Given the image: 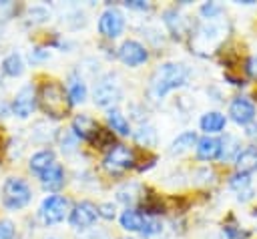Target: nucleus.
Instances as JSON below:
<instances>
[{
  "label": "nucleus",
  "instance_id": "obj_5",
  "mask_svg": "<svg viewBox=\"0 0 257 239\" xmlns=\"http://www.w3.org/2000/svg\"><path fill=\"white\" fill-rule=\"evenodd\" d=\"M94 104L102 106V108H110L112 104H116L122 98V88L116 82V78L112 74H104L96 84H94Z\"/></svg>",
  "mask_w": 257,
  "mask_h": 239
},
{
  "label": "nucleus",
  "instance_id": "obj_43",
  "mask_svg": "<svg viewBox=\"0 0 257 239\" xmlns=\"http://www.w3.org/2000/svg\"><path fill=\"white\" fill-rule=\"evenodd\" d=\"M124 239H128V237H124Z\"/></svg>",
  "mask_w": 257,
  "mask_h": 239
},
{
  "label": "nucleus",
  "instance_id": "obj_28",
  "mask_svg": "<svg viewBox=\"0 0 257 239\" xmlns=\"http://www.w3.org/2000/svg\"><path fill=\"white\" fill-rule=\"evenodd\" d=\"M239 151H241V149H239V141H237L235 137H225V139L221 141V157H219V159H231L233 155L237 157Z\"/></svg>",
  "mask_w": 257,
  "mask_h": 239
},
{
  "label": "nucleus",
  "instance_id": "obj_37",
  "mask_svg": "<svg viewBox=\"0 0 257 239\" xmlns=\"http://www.w3.org/2000/svg\"><path fill=\"white\" fill-rule=\"evenodd\" d=\"M245 72L251 76V78H257V56H249L247 62H245Z\"/></svg>",
  "mask_w": 257,
  "mask_h": 239
},
{
  "label": "nucleus",
  "instance_id": "obj_12",
  "mask_svg": "<svg viewBox=\"0 0 257 239\" xmlns=\"http://www.w3.org/2000/svg\"><path fill=\"white\" fill-rule=\"evenodd\" d=\"M229 114L237 125H249L255 118V104L247 96H237L229 104Z\"/></svg>",
  "mask_w": 257,
  "mask_h": 239
},
{
  "label": "nucleus",
  "instance_id": "obj_18",
  "mask_svg": "<svg viewBox=\"0 0 257 239\" xmlns=\"http://www.w3.org/2000/svg\"><path fill=\"white\" fill-rule=\"evenodd\" d=\"M199 125H201V131H205L207 135L209 133H221L227 125V118H225V114H221L217 110H209L201 116Z\"/></svg>",
  "mask_w": 257,
  "mask_h": 239
},
{
  "label": "nucleus",
  "instance_id": "obj_11",
  "mask_svg": "<svg viewBox=\"0 0 257 239\" xmlns=\"http://www.w3.org/2000/svg\"><path fill=\"white\" fill-rule=\"evenodd\" d=\"M118 58L126 66H139L143 62H147L149 52H147V48L141 42H137V40H124L120 44V48H118Z\"/></svg>",
  "mask_w": 257,
  "mask_h": 239
},
{
  "label": "nucleus",
  "instance_id": "obj_22",
  "mask_svg": "<svg viewBox=\"0 0 257 239\" xmlns=\"http://www.w3.org/2000/svg\"><path fill=\"white\" fill-rule=\"evenodd\" d=\"M2 72L8 76H20L24 72V60L18 52H10L4 60H2Z\"/></svg>",
  "mask_w": 257,
  "mask_h": 239
},
{
  "label": "nucleus",
  "instance_id": "obj_3",
  "mask_svg": "<svg viewBox=\"0 0 257 239\" xmlns=\"http://www.w3.org/2000/svg\"><path fill=\"white\" fill-rule=\"evenodd\" d=\"M223 38H225V26L215 22H205L197 26V30L191 34V48L201 56H209V52H213L223 42Z\"/></svg>",
  "mask_w": 257,
  "mask_h": 239
},
{
  "label": "nucleus",
  "instance_id": "obj_40",
  "mask_svg": "<svg viewBox=\"0 0 257 239\" xmlns=\"http://www.w3.org/2000/svg\"><path fill=\"white\" fill-rule=\"evenodd\" d=\"M80 239H108V235L102 231H90V233H84Z\"/></svg>",
  "mask_w": 257,
  "mask_h": 239
},
{
  "label": "nucleus",
  "instance_id": "obj_30",
  "mask_svg": "<svg viewBox=\"0 0 257 239\" xmlns=\"http://www.w3.org/2000/svg\"><path fill=\"white\" fill-rule=\"evenodd\" d=\"M223 233H225L227 239H247V231H243L235 223H225L223 225Z\"/></svg>",
  "mask_w": 257,
  "mask_h": 239
},
{
  "label": "nucleus",
  "instance_id": "obj_41",
  "mask_svg": "<svg viewBox=\"0 0 257 239\" xmlns=\"http://www.w3.org/2000/svg\"><path fill=\"white\" fill-rule=\"evenodd\" d=\"M247 135H249L251 139H257V125H251V127H247Z\"/></svg>",
  "mask_w": 257,
  "mask_h": 239
},
{
  "label": "nucleus",
  "instance_id": "obj_34",
  "mask_svg": "<svg viewBox=\"0 0 257 239\" xmlns=\"http://www.w3.org/2000/svg\"><path fill=\"white\" fill-rule=\"evenodd\" d=\"M28 16H30L32 22H44L48 18V12L44 8H40V6H34V8L28 10Z\"/></svg>",
  "mask_w": 257,
  "mask_h": 239
},
{
  "label": "nucleus",
  "instance_id": "obj_6",
  "mask_svg": "<svg viewBox=\"0 0 257 239\" xmlns=\"http://www.w3.org/2000/svg\"><path fill=\"white\" fill-rule=\"evenodd\" d=\"M68 213V199L62 195H50L40 205V219L44 225H56L60 223Z\"/></svg>",
  "mask_w": 257,
  "mask_h": 239
},
{
  "label": "nucleus",
  "instance_id": "obj_25",
  "mask_svg": "<svg viewBox=\"0 0 257 239\" xmlns=\"http://www.w3.org/2000/svg\"><path fill=\"white\" fill-rule=\"evenodd\" d=\"M135 141L141 145V147H153L157 143V133L151 125H141L137 131H135Z\"/></svg>",
  "mask_w": 257,
  "mask_h": 239
},
{
  "label": "nucleus",
  "instance_id": "obj_27",
  "mask_svg": "<svg viewBox=\"0 0 257 239\" xmlns=\"http://www.w3.org/2000/svg\"><path fill=\"white\" fill-rule=\"evenodd\" d=\"M96 149H112L114 145V135H112V131H108V129H98V133L94 135V139L90 141Z\"/></svg>",
  "mask_w": 257,
  "mask_h": 239
},
{
  "label": "nucleus",
  "instance_id": "obj_32",
  "mask_svg": "<svg viewBox=\"0 0 257 239\" xmlns=\"http://www.w3.org/2000/svg\"><path fill=\"white\" fill-rule=\"evenodd\" d=\"M14 235H16L14 223L8 219H0V239H14Z\"/></svg>",
  "mask_w": 257,
  "mask_h": 239
},
{
  "label": "nucleus",
  "instance_id": "obj_7",
  "mask_svg": "<svg viewBox=\"0 0 257 239\" xmlns=\"http://www.w3.org/2000/svg\"><path fill=\"white\" fill-rule=\"evenodd\" d=\"M135 167V153L124 145H114L104 157V169L110 173H122Z\"/></svg>",
  "mask_w": 257,
  "mask_h": 239
},
{
  "label": "nucleus",
  "instance_id": "obj_24",
  "mask_svg": "<svg viewBox=\"0 0 257 239\" xmlns=\"http://www.w3.org/2000/svg\"><path fill=\"white\" fill-rule=\"evenodd\" d=\"M108 125H110V129L116 131L118 135H128V133H131L128 121H126L124 114L118 112L116 108H110V110H108Z\"/></svg>",
  "mask_w": 257,
  "mask_h": 239
},
{
  "label": "nucleus",
  "instance_id": "obj_14",
  "mask_svg": "<svg viewBox=\"0 0 257 239\" xmlns=\"http://www.w3.org/2000/svg\"><path fill=\"white\" fill-rule=\"evenodd\" d=\"M235 167H237V173H241V175L255 173L257 171V147L249 145V147L241 149L235 157Z\"/></svg>",
  "mask_w": 257,
  "mask_h": 239
},
{
  "label": "nucleus",
  "instance_id": "obj_10",
  "mask_svg": "<svg viewBox=\"0 0 257 239\" xmlns=\"http://www.w3.org/2000/svg\"><path fill=\"white\" fill-rule=\"evenodd\" d=\"M36 100H38V94H36L34 86L32 84H26V86H22L16 92V96L12 100V112L16 116H20V118H26L36 108Z\"/></svg>",
  "mask_w": 257,
  "mask_h": 239
},
{
  "label": "nucleus",
  "instance_id": "obj_38",
  "mask_svg": "<svg viewBox=\"0 0 257 239\" xmlns=\"http://www.w3.org/2000/svg\"><path fill=\"white\" fill-rule=\"evenodd\" d=\"M124 6L131 8V10H149L151 8L149 2H145V0H126Z\"/></svg>",
  "mask_w": 257,
  "mask_h": 239
},
{
  "label": "nucleus",
  "instance_id": "obj_2",
  "mask_svg": "<svg viewBox=\"0 0 257 239\" xmlns=\"http://www.w3.org/2000/svg\"><path fill=\"white\" fill-rule=\"evenodd\" d=\"M38 104L40 108L50 116V118H64L70 110V98L66 88L56 82V80H48L40 86L38 90Z\"/></svg>",
  "mask_w": 257,
  "mask_h": 239
},
{
  "label": "nucleus",
  "instance_id": "obj_8",
  "mask_svg": "<svg viewBox=\"0 0 257 239\" xmlns=\"http://www.w3.org/2000/svg\"><path fill=\"white\" fill-rule=\"evenodd\" d=\"M96 217H98V207L90 201H80L72 207L68 221L74 229H88L96 221Z\"/></svg>",
  "mask_w": 257,
  "mask_h": 239
},
{
  "label": "nucleus",
  "instance_id": "obj_4",
  "mask_svg": "<svg viewBox=\"0 0 257 239\" xmlns=\"http://www.w3.org/2000/svg\"><path fill=\"white\" fill-rule=\"evenodd\" d=\"M32 199V191L28 187V183L20 177H8L2 185V203L6 209L18 211L22 207H26Z\"/></svg>",
  "mask_w": 257,
  "mask_h": 239
},
{
  "label": "nucleus",
  "instance_id": "obj_39",
  "mask_svg": "<svg viewBox=\"0 0 257 239\" xmlns=\"http://www.w3.org/2000/svg\"><path fill=\"white\" fill-rule=\"evenodd\" d=\"M14 12V4L12 2H0V18L6 20V16H10Z\"/></svg>",
  "mask_w": 257,
  "mask_h": 239
},
{
  "label": "nucleus",
  "instance_id": "obj_26",
  "mask_svg": "<svg viewBox=\"0 0 257 239\" xmlns=\"http://www.w3.org/2000/svg\"><path fill=\"white\" fill-rule=\"evenodd\" d=\"M143 191H141V187L139 185H135V183H131V185H124L122 189H118V193H116V197H118V201H122V203H126V205H133V203H137L139 199H143Z\"/></svg>",
  "mask_w": 257,
  "mask_h": 239
},
{
  "label": "nucleus",
  "instance_id": "obj_29",
  "mask_svg": "<svg viewBox=\"0 0 257 239\" xmlns=\"http://www.w3.org/2000/svg\"><path fill=\"white\" fill-rule=\"evenodd\" d=\"M229 187H231L233 191H237V193H243V191L251 189V179H249V175L237 173V175H233V177L229 179Z\"/></svg>",
  "mask_w": 257,
  "mask_h": 239
},
{
  "label": "nucleus",
  "instance_id": "obj_17",
  "mask_svg": "<svg viewBox=\"0 0 257 239\" xmlns=\"http://www.w3.org/2000/svg\"><path fill=\"white\" fill-rule=\"evenodd\" d=\"M163 20H165V24H167V28H169V32H171L173 38H183V36L187 34L185 20H183V16H181L177 10H173V8L165 10Z\"/></svg>",
  "mask_w": 257,
  "mask_h": 239
},
{
  "label": "nucleus",
  "instance_id": "obj_23",
  "mask_svg": "<svg viewBox=\"0 0 257 239\" xmlns=\"http://www.w3.org/2000/svg\"><path fill=\"white\" fill-rule=\"evenodd\" d=\"M195 143H197V135H195L193 131H185V133L177 135V139L171 143V153H173V155L185 153V151H189Z\"/></svg>",
  "mask_w": 257,
  "mask_h": 239
},
{
  "label": "nucleus",
  "instance_id": "obj_36",
  "mask_svg": "<svg viewBox=\"0 0 257 239\" xmlns=\"http://www.w3.org/2000/svg\"><path fill=\"white\" fill-rule=\"evenodd\" d=\"M98 215L110 221V219H114L116 209H114V205H112V203H100V205H98Z\"/></svg>",
  "mask_w": 257,
  "mask_h": 239
},
{
  "label": "nucleus",
  "instance_id": "obj_20",
  "mask_svg": "<svg viewBox=\"0 0 257 239\" xmlns=\"http://www.w3.org/2000/svg\"><path fill=\"white\" fill-rule=\"evenodd\" d=\"M66 92L72 104H80L86 98V84L82 82V78L78 74H70L68 76V84H66Z\"/></svg>",
  "mask_w": 257,
  "mask_h": 239
},
{
  "label": "nucleus",
  "instance_id": "obj_42",
  "mask_svg": "<svg viewBox=\"0 0 257 239\" xmlns=\"http://www.w3.org/2000/svg\"><path fill=\"white\" fill-rule=\"evenodd\" d=\"M0 84H2V78H0Z\"/></svg>",
  "mask_w": 257,
  "mask_h": 239
},
{
  "label": "nucleus",
  "instance_id": "obj_19",
  "mask_svg": "<svg viewBox=\"0 0 257 239\" xmlns=\"http://www.w3.org/2000/svg\"><path fill=\"white\" fill-rule=\"evenodd\" d=\"M145 223H147V217L141 211H137V209H131L128 207L120 215V227L126 229V231H143Z\"/></svg>",
  "mask_w": 257,
  "mask_h": 239
},
{
  "label": "nucleus",
  "instance_id": "obj_33",
  "mask_svg": "<svg viewBox=\"0 0 257 239\" xmlns=\"http://www.w3.org/2000/svg\"><path fill=\"white\" fill-rule=\"evenodd\" d=\"M161 229H163L161 221H157V219H147V223H145L141 235H143V237H151V235H155V233H161Z\"/></svg>",
  "mask_w": 257,
  "mask_h": 239
},
{
  "label": "nucleus",
  "instance_id": "obj_9",
  "mask_svg": "<svg viewBox=\"0 0 257 239\" xmlns=\"http://www.w3.org/2000/svg\"><path fill=\"white\" fill-rule=\"evenodd\" d=\"M124 28V16L116 8H106L98 18V32L104 38H116Z\"/></svg>",
  "mask_w": 257,
  "mask_h": 239
},
{
  "label": "nucleus",
  "instance_id": "obj_15",
  "mask_svg": "<svg viewBox=\"0 0 257 239\" xmlns=\"http://www.w3.org/2000/svg\"><path fill=\"white\" fill-rule=\"evenodd\" d=\"M197 157L201 161H213L221 157V141L213 137H205L197 143Z\"/></svg>",
  "mask_w": 257,
  "mask_h": 239
},
{
  "label": "nucleus",
  "instance_id": "obj_35",
  "mask_svg": "<svg viewBox=\"0 0 257 239\" xmlns=\"http://www.w3.org/2000/svg\"><path fill=\"white\" fill-rule=\"evenodd\" d=\"M50 56V52H48V48H42V46H36L32 52H30V62H42V60H46Z\"/></svg>",
  "mask_w": 257,
  "mask_h": 239
},
{
  "label": "nucleus",
  "instance_id": "obj_21",
  "mask_svg": "<svg viewBox=\"0 0 257 239\" xmlns=\"http://www.w3.org/2000/svg\"><path fill=\"white\" fill-rule=\"evenodd\" d=\"M54 165V153L52 151H38L30 157V171L36 175H42L44 171H48Z\"/></svg>",
  "mask_w": 257,
  "mask_h": 239
},
{
  "label": "nucleus",
  "instance_id": "obj_13",
  "mask_svg": "<svg viewBox=\"0 0 257 239\" xmlns=\"http://www.w3.org/2000/svg\"><path fill=\"white\" fill-rule=\"evenodd\" d=\"M98 125L94 118H90L88 114H78L72 118V133L76 139H84V141H92L94 135L98 133Z\"/></svg>",
  "mask_w": 257,
  "mask_h": 239
},
{
  "label": "nucleus",
  "instance_id": "obj_31",
  "mask_svg": "<svg viewBox=\"0 0 257 239\" xmlns=\"http://www.w3.org/2000/svg\"><path fill=\"white\" fill-rule=\"evenodd\" d=\"M219 14H221V6H219L217 2H205V4L201 6V16L207 18V20H213V18H217Z\"/></svg>",
  "mask_w": 257,
  "mask_h": 239
},
{
  "label": "nucleus",
  "instance_id": "obj_16",
  "mask_svg": "<svg viewBox=\"0 0 257 239\" xmlns=\"http://www.w3.org/2000/svg\"><path fill=\"white\" fill-rule=\"evenodd\" d=\"M40 185L46 191H58L64 185V171H62V167L58 163H54L48 171H44L40 175Z\"/></svg>",
  "mask_w": 257,
  "mask_h": 239
},
{
  "label": "nucleus",
  "instance_id": "obj_1",
  "mask_svg": "<svg viewBox=\"0 0 257 239\" xmlns=\"http://www.w3.org/2000/svg\"><path fill=\"white\" fill-rule=\"evenodd\" d=\"M187 78H189V70H187L185 64H181V62H165L151 76V92H153V96L163 98L171 90L183 86L187 82Z\"/></svg>",
  "mask_w": 257,
  "mask_h": 239
}]
</instances>
